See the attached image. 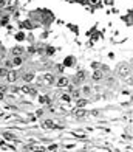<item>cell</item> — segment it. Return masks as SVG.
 Masks as SVG:
<instances>
[{"label":"cell","mask_w":133,"mask_h":152,"mask_svg":"<svg viewBox=\"0 0 133 152\" xmlns=\"http://www.w3.org/2000/svg\"><path fill=\"white\" fill-rule=\"evenodd\" d=\"M116 75L119 76V78H128V76L132 75L130 64H127V62H121V64L118 65V68H116Z\"/></svg>","instance_id":"6da1fadb"},{"label":"cell","mask_w":133,"mask_h":152,"mask_svg":"<svg viewBox=\"0 0 133 152\" xmlns=\"http://www.w3.org/2000/svg\"><path fill=\"white\" fill-rule=\"evenodd\" d=\"M6 81L8 82H16L17 79H19V71H16V70H8V73H6Z\"/></svg>","instance_id":"7a4b0ae2"},{"label":"cell","mask_w":133,"mask_h":152,"mask_svg":"<svg viewBox=\"0 0 133 152\" xmlns=\"http://www.w3.org/2000/svg\"><path fill=\"white\" fill-rule=\"evenodd\" d=\"M54 84H57V87H68L70 86V79L66 78V76H60L59 79H56Z\"/></svg>","instance_id":"3957f363"},{"label":"cell","mask_w":133,"mask_h":152,"mask_svg":"<svg viewBox=\"0 0 133 152\" xmlns=\"http://www.w3.org/2000/svg\"><path fill=\"white\" fill-rule=\"evenodd\" d=\"M91 79H93V81H95V82H99V81H102V79H104V73H102V71H101V70H95V71H93V73H91Z\"/></svg>","instance_id":"277c9868"},{"label":"cell","mask_w":133,"mask_h":152,"mask_svg":"<svg viewBox=\"0 0 133 152\" xmlns=\"http://www.w3.org/2000/svg\"><path fill=\"white\" fill-rule=\"evenodd\" d=\"M76 65V57L74 56H66L64 61V67H74Z\"/></svg>","instance_id":"5b68a950"},{"label":"cell","mask_w":133,"mask_h":152,"mask_svg":"<svg viewBox=\"0 0 133 152\" xmlns=\"http://www.w3.org/2000/svg\"><path fill=\"white\" fill-rule=\"evenodd\" d=\"M43 81H45L48 86H53V84L56 82V78L51 73H45V75H43Z\"/></svg>","instance_id":"8992f818"},{"label":"cell","mask_w":133,"mask_h":152,"mask_svg":"<svg viewBox=\"0 0 133 152\" xmlns=\"http://www.w3.org/2000/svg\"><path fill=\"white\" fill-rule=\"evenodd\" d=\"M34 78H36V75H34L33 71H26L25 75H22V79H23L25 82H31V81H34Z\"/></svg>","instance_id":"52a82bcc"},{"label":"cell","mask_w":133,"mask_h":152,"mask_svg":"<svg viewBox=\"0 0 133 152\" xmlns=\"http://www.w3.org/2000/svg\"><path fill=\"white\" fill-rule=\"evenodd\" d=\"M22 62H23V56H12V61H11V65L12 67H19L22 65Z\"/></svg>","instance_id":"ba28073f"},{"label":"cell","mask_w":133,"mask_h":152,"mask_svg":"<svg viewBox=\"0 0 133 152\" xmlns=\"http://www.w3.org/2000/svg\"><path fill=\"white\" fill-rule=\"evenodd\" d=\"M11 53H12V56H20V55H23V53H25V48L20 47V45H16L11 50Z\"/></svg>","instance_id":"9c48e42d"},{"label":"cell","mask_w":133,"mask_h":152,"mask_svg":"<svg viewBox=\"0 0 133 152\" xmlns=\"http://www.w3.org/2000/svg\"><path fill=\"white\" fill-rule=\"evenodd\" d=\"M85 78H87V76H85V71H77V73H76V78H74V81H76V82H84V81H85Z\"/></svg>","instance_id":"30bf717a"},{"label":"cell","mask_w":133,"mask_h":152,"mask_svg":"<svg viewBox=\"0 0 133 152\" xmlns=\"http://www.w3.org/2000/svg\"><path fill=\"white\" fill-rule=\"evenodd\" d=\"M74 115H76V117H77V118H82V117H85V115H87V112H85V110H84V109H82V107H77V110H76V112H74Z\"/></svg>","instance_id":"8fae6325"},{"label":"cell","mask_w":133,"mask_h":152,"mask_svg":"<svg viewBox=\"0 0 133 152\" xmlns=\"http://www.w3.org/2000/svg\"><path fill=\"white\" fill-rule=\"evenodd\" d=\"M43 127H48V129H54L56 126H54V124H53V121H51V120H45V121H43Z\"/></svg>","instance_id":"7c38bea8"},{"label":"cell","mask_w":133,"mask_h":152,"mask_svg":"<svg viewBox=\"0 0 133 152\" xmlns=\"http://www.w3.org/2000/svg\"><path fill=\"white\" fill-rule=\"evenodd\" d=\"M76 104H77V107H85V106H87V99H82V98H77Z\"/></svg>","instance_id":"4fadbf2b"},{"label":"cell","mask_w":133,"mask_h":152,"mask_svg":"<svg viewBox=\"0 0 133 152\" xmlns=\"http://www.w3.org/2000/svg\"><path fill=\"white\" fill-rule=\"evenodd\" d=\"M60 99H62V101H66V102H70V101H71V95H70V93H64V95L60 96Z\"/></svg>","instance_id":"5bb4252c"},{"label":"cell","mask_w":133,"mask_h":152,"mask_svg":"<svg viewBox=\"0 0 133 152\" xmlns=\"http://www.w3.org/2000/svg\"><path fill=\"white\" fill-rule=\"evenodd\" d=\"M16 39H17V41H23V39H25V34H23V33H17V34H16Z\"/></svg>","instance_id":"9a60e30c"},{"label":"cell","mask_w":133,"mask_h":152,"mask_svg":"<svg viewBox=\"0 0 133 152\" xmlns=\"http://www.w3.org/2000/svg\"><path fill=\"white\" fill-rule=\"evenodd\" d=\"M39 101H40L42 104H45V102H50V99H48L47 96H39Z\"/></svg>","instance_id":"2e32d148"},{"label":"cell","mask_w":133,"mask_h":152,"mask_svg":"<svg viewBox=\"0 0 133 152\" xmlns=\"http://www.w3.org/2000/svg\"><path fill=\"white\" fill-rule=\"evenodd\" d=\"M6 73H8V68H0V76H2V78H5Z\"/></svg>","instance_id":"e0dca14e"},{"label":"cell","mask_w":133,"mask_h":152,"mask_svg":"<svg viewBox=\"0 0 133 152\" xmlns=\"http://www.w3.org/2000/svg\"><path fill=\"white\" fill-rule=\"evenodd\" d=\"M57 147H59L57 144H51V146H48V151H56Z\"/></svg>","instance_id":"ac0fdd59"},{"label":"cell","mask_w":133,"mask_h":152,"mask_svg":"<svg viewBox=\"0 0 133 152\" xmlns=\"http://www.w3.org/2000/svg\"><path fill=\"white\" fill-rule=\"evenodd\" d=\"M82 92H85V93H90V87H82Z\"/></svg>","instance_id":"d6986e66"},{"label":"cell","mask_w":133,"mask_h":152,"mask_svg":"<svg viewBox=\"0 0 133 152\" xmlns=\"http://www.w3.org/2000/svg\"><path fill=\"white\" fill-rule=\"evenodd\" d=\"M8 90V88H6V86H0V92H3V93H5Z\"/></svg>","instance_id":"ffe728a7"},{"label":"cell","mask_w":133,"mask_h":152,"mask_svg":"<svg viewBox=\"0 0 133 152\" xmlns=\"http://www.w3.org/2000/svg\"><path fill=\"white\" fill-rule=\"evenodd\" d=\"M6 5V2H5V0H0V6H5Z\"/></svg>","instance_id":"44dd1931"},{"label":"cell","mask_w":133,"mask_h":152,"mask_svg":"<svg viewBox=\"0 0 133 152\" xmlns=\"http://www.w3.org/2000/svg\"><path fill=\"white\" fill-rule=\"evenodd\" d=\"M3 98H5V95H3V92H0V101H2Z\"/></svg>","instance_id":"7402d4cb"}]
</instances>
